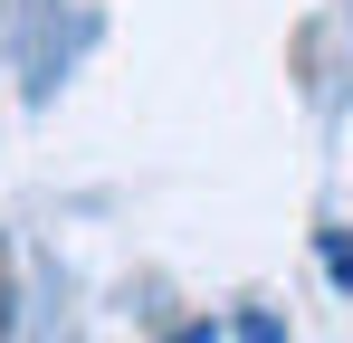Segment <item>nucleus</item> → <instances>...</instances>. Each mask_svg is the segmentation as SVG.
<instances>
[{"label":"nucleus","instance_id":"obj_1","mask_svg":"<svg viewBox=\"0 0 353 343\" xmlns=\"http://www.w3.org/2000/svg\"><path fill=\"white\" fill-rule=\"evenodd\" d=\"M325 277L353 286V238H344V229H325Z\"/></svg>","mask_w":353,"mask_h":343},{"label":"nucleus","instance_id":"obj_2","mask_svg":"<svg viewBox=\"0 0 353 343\" xmlns=\"http://www.w3.org/2000/svg\"><path fill=\"white\" fill-rule=\"evenodd\" d=\"M239 334H248V343H277V324H268V315H248V324H239Z\"/></svg>","mask_w":353,"mask_h":343},{"label":"nucleus","instance_id":"obj_3","mask_svg":"<svg viewBox=\"0 0 353 343\" xmlns=\"http://www.w3.org/2000/svg\"><path fill=\"white\" fill-rule=\"evenodd\" d=\"M172 343H210V324H201V334H172Z\"/></svg>","mask_w":353,"mask_h":343},{"label":"nucleus","instance_id":"obj_4","mask_svg":"<svg viewBox=\"0 0 353 343\" xmlns=\"http://www.w3.org/2000/svg\"><path fill=\"white\" fill-rule=\"evenodd\" d=\"M0 324H10V295H0Z\"/></svg>","mask_w":353,"mask_h":343}]
</instances>
